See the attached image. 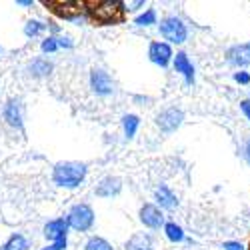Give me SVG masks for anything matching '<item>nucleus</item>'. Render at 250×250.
Returning <instances> with one entry per match:
<instances>
[{
  "mask_svg": "<svg viewBox=\"0 0 250 250\" xmlns=\"http://www.w3.org/2000/svg\"><path fill=\"white\" fill-rule=\"evenodd\" d=\"M62 248H66V240H60V242H52L50 246L42 248V250H62Z\"/></svg>",
  "mask_w": 250,
  "mask_h": 250,
  "instance_id": "28",
  "label": "nucleus"
},
{
  "mask_svg": "<svg viewBox=\"0 0 250 250\" xmlns=\"http://www.w3.org/2000/svg\"><path fill=\"white\" fill-rule=\"evenodd\" d=\"M140 220L144 226L148 228H160L164 224V216L160 212V208L154 206V204H144L140 208Z\"/></svg>",
  "mask_w": 250,
  "mask_h": 250,
  "instance_id": "10",
  "label": "nucleus"
},
{
  "mask_svg": "<svg viewBox=\"0 0 250 250\" xmlns=\"http://www.w3.org/2000/svg\"><path fill=\"white\" fill-rule=\"evenodd\" d=\"M138 124H140V120L134 114H126V116L122 118V126H124V134H126V138H132L136 134Z\"/></svg>",
  "mask_w": 250,
  "mask_h": 250,
  "instance_id": "19",
  "label": "nucleus"
},
{
  "mask_svg": "<svg viewBox=\"0 0 250 250\" xmlns=\"http://www.w3.org/2000/svg\"><path fill=\"white\" fill-rule=\"evenodd\" d=\"M4 250H28V242H26L24 236L14 234V236L4 244Z\"/></svg>",
  "mask_w": 250,
  "mask_h": 250,
  "instance_id": "20",
  "label": "nucleus"
},
{
  "mask_svg": "<svg viewBox=\"0 0 250 250\" xmlns=\"http://www.w3.org/2000/svg\"><path fill=\"white\" fill-rule=\"evenodd\" d=\"M164 232H166V238H168L170 242H182L184 240V230L174 222H166L164 224Z\"/></svg>",
  "mask_w": 250,
  "mask_h": 250,
  "instance_id": "17",
  "label": "nucleus"
},
{
  "mask_svg": "<svg viewBox=\"0 0 250 250\" xmlns=\"http://www.w3.org/2000/svg\"><path fill=\"white\" fill-rule=\"evenodd\" d=\"M240 110H242V114H244V116L250 120V100H248V98L240 102Z\"/></svg>",
  "mask_w": 250,
  "mask_h": 250,
  "instance_id": "26",
  "label": "nucleus"
},
{
  "mask_svg": "<svg viewBox=\"0 0 250 250\" xmlns=\"http://www.w3.org/2000/svg\"><path fill=\"white\" fill-rule=\"evenodd\" d=\"M86 164L82 162H58L54 166L52 180L62 188H76L86 178Z\"/></svg>",
  "mask_w": 250,
  "mask_h": 250,
  "instance_id": "2",
  "label": "nucleus"
},
{
  "mask_svg": "<svg viewBox=\"0 0 250 250\" xmlns=\"http://www.w3.org/2000/svg\"><path fill=\"white\" fill-rule=\"evenodd\" d=\"M56 48H58L56 38H46L44 42H42V52H54Z\"/></svg>",
  "mask_w": 250,
  "mask_h": 250,
  "instance_id": "24",
  "label": "nucleus"
},
{
  "mask_svg": "<svg viewBox=\"0 0 250 250\" xmlns=\"http://www.w3.org/2000/svg\"><path fill=\"white\" fill-rule=\"evenodd\" d=\"M66 224L78 232H86L94 224V210L88 204H76L70 208V212L66 216Z\"/></svg>",
  "mask_w": 250,
  "mask_h": 250,
  "instance_id": "3",
  "label": "nucleus"
},
{
  "mask_svg": "<svg viewBox=\"0 0 250 250\" xmlns=\"http://www.w3.org/2000/svg\"><path fill=\"white\" fill-rule=\"evenodd\" d=\"M122 188V182L120 178L116 176H106L102 178L100 184L96 186V196H102V198H110V196H116Z\"/></svg>",
  "mask_w": 250,
  "mask_h": 250,
  "instance_id": "12",
  "label": "nucleus"
},
{
  "mask_svg": "<svg viewBox=\"0 0 250 250\" xmlns=\"http://www.w3.org/2000/svg\"><path fill=\"white\" fill-rule=\"evenodd\" d=\"M136 24L138 26H148V24H156V12L150 8V10H146V14H142V16H138L136 18Z\"/></svg>",
  "mask_w": 250,
  "mask_h": 250,
  "instance_id": "23",
  "label": "nucleus"
},
{
  "mask_svg": "<svg viewBox=\"0 0 250 250\" xmlns=\"http://www.w3.org/2000/svg\"><path fill=\"white\" fill-rule=\"evenodd\" d=\"M18 4H22V6H30L32 2H30V0H20V2Z\"/></svg>",
  "mask_w": 250,
  "mask_h": 250,
  "instance_id": "30",
  "label": "nucleus"
},
{
  "mask_svg": "<svg viewBox=\"0 0 250 250\" xmlns=\"http://www.w3.org/2000/svg\"><path fill=\"white\" fill-rule=\"evenodd\" d=\"M154 244H152V238L144 232H138V234H132L130 240L126 242V250H152Z\"/></svg>",
  "mask_w": 250,
  "mask_h": 250,
  "instance_id": "14",
  "label": "nucleus"
},
{
  "mask_svg": "<svg viewBox=\"0 0 250 250\" xmlns=\"http://www.w3.org/2000/svg\"><path fill=\"white\" fill-rule=\"evenodd\" d=\"M86 250H114V248H112V244L108 240H104L100 236H92L86 242Z\"/></svg>",
  "mask_w": 250,
  "mask_h": 250,
  "instance_id": "21",
  "label": "nucleus"
},
{
  "mask_svg": "<svg viewBox=\"0 0 250 250\" xmlns=\"http://www.w3.org/2000/svg\"><path fill=\"white\" fill-rule=\"evenodd\" d=\"M42 4L54 16L64 18V20H72L84 12V2H80V0H44Z\"/></svg>",
  "mask_w": 250,
  "mask_h": 250,
  "instance_id": "4",
  "label": "nucleus"
},
{
  "mask_svg": "<svg viewBox=\"0 0 250 250\" xmlns=\"http://www.w3.org/2000/svg\"><path fill=\"white\" fill-rule=\"evenodd\" d=\"M66 230H68V224L64 218H56L50 220L44 226V236L52 242H60V240H66Z\"/></svg>",
  "mask_w": 250,
  "mask_h": 250,
  "instance_id": "11",
  "label": "nucleus"
},
{
  "mask_svg": "<svg viewBox=\"0 0 250 250\" xmlns=\"http://www.w3.org/2000/svg\"><path fill=\"white\" fill-rule=\"evenodd\" d=\"M4 118L12 124V126H22V120H20V110H18V102L10 100L4 108Z\"/></svg>",
  "mask_w": 250,
  "mask_h": 250,
  "instance_id": "16",
  "label": "nucleus"
},
{
  "mask_svg": "<svg viewBox=\"0 0 250 250\" xmlns=\"http://www.w3.org/2000/svg\"><path fill=\"white\" fill-rule=\"evenodd\" d=\"M234 80L240 82V84H250V74L248 72H236L234 74Z\"/></svg>",
  "mask_w": 250,
  "mask_h": 250,
  "instance_id": "25",
  "label": "nucleus"
},
{
  "mask_svg": "<svg viewBox=\"0 0 250 250\" xmlns=\"http://www.w3.org/2000/svg\"><path fill=\"white\" fill-rule=\"evenodd\" d=\"M248 100H250V98H248Z\"/></svg>",
  "mask_w": 250,
  "mask_h": 250,
  "instance_id": "31",
  "label": "nucleus"
},
{
  "mask_svg": "<svg viewBox=\"0 0 250 250\" xmlns=\"http://www.w3.org/2000/svg\"><path fill=\"white\" fill-rule=\"evenodd\" d=\"M148 56L154 64L158 66H168V62L172 60V48L166 44V42H152L148 48Z\"/></svg>",
  "mask_w": 250,
  "mask_h": 250,
  "instance_id": "9",
  "label": "nucleus"
},
{
  "mask_svg": "<svg viewBox=\"0 0 250 250\" xmlns=\"http://www.w3.org/2000/svg\"><path fill=\"white\" fill-rule=\"evenodd\" d=\"M126 4L120 0H86L84 14L96 26H114L126 20Z\"/></svg>",
  "mask_w": 250,
  "mask_h": 250,
  "instance_id": "1",
  "label": "nucleus"
},
{
  "mask_svg": "<svg viewBox=\"0 0 250 250\" xmlns=\"http://www.w3.org/2000/svg\"><path fill=\"white\" fill-rule=\"evenodd\" d=\"M42 30H44V24L38 22V20H30V22L24 26V34L26 36H38Z\"/></svg>",
  "mask_w": 250,
  "mask_h": 250,
  "instance_id": "22",
  "label": "nucleus"
},
{
  "mask_svg": "<svg viewBox=\"0 0 250 250\" xmlns=\"http://www.w3.org/2000/svg\"><path fill=\"white\" fill-rule=\"evenodd\" d=\"M182 120H184V112L180 110V108H176V106H170V108H166V110H162L158 116H156V124H158V128L162 130V132H174L180 124H182Z\"/></svg>",
  "mask_w": 250,
  "mask_h": 250,
  "instance_id": "6",
  "label": "nucleus"
},
{
  "mask_svg": "<svg viewBox=\"0 0 250 250\" xmlns=\"http://www.w3.org/2000/svg\"><path fill=\"white\" fill-rule=\"evenodd\" d=\"M50 70H52V64H50L48 60H44V58H36L32 64H30V72L34 76H46Z\"/></svg>",
  "mask_w": 250,
  "mask_h": 250,
  "instance_id": "18",
  "label": "nucleus"
},
{
  "mask_svg": "<svg viewBox=\"0 0 250 250\" xmlns=\"http://www.w3.org/2000/svg\"><path fill=\"white\" fill-rule=\"evenodd\" d=\"M90 86H92V90L96 94L104 96V94H110L114 90V82H112V78L104 70H92V74H90Z\"/></svg>",
  "mask_w": 250,
  "mask_h": 250,
  "instance_id": "8",
  "label": "nucleus"
},
{
  "mask_svg": "<svg viewBox=\"0 0 250 250\" xmlns=\"http://www.w3.org/2000/svg\"><path fill=\"white\" fill-rule=\"evenodd\" d=\"M156 200L162 208H176L178 206V200L176 196L166 188V186H160V188H156Z\"/></svg>",
  "mask_w": 250,
  "mask_h": 250,
  "instance_id": "15",
  "label": "nucleus"
},
{
  "mask_svg": "<svg viewBox=\"0 0 250 250\" xmlns=\"http://www.w3.org/2000/svg\"><path fill=\"white\" fill-rule=\"evenodd\" d=\"M222 248H224V250H244L240 242H224Z\"/></svg>",
  "mask_w": 250,
  "mask_h": 250,
  "instance_id": "27",
  "label": "nucleus"
},
{
  "mask_svg": "<svg viewBox=\"0 0 250 250\" xmlns=\"http://www.w3.org/2000/svg\"><path fill=\"white\" fill-rule=\"evenodd\" d=\"M226 62L230 66H236V68H244V66H250V42H244V44H234L226 50Z\"/></svg>",
  "mask_w": 250,
  "mask_h": 250,
  "instance_id": "7",
  "label": "nucleus"
},
{
  "mask_svg": "<svg viewBox=\"0 0 250 250\" xmlns=\"http://www.w3.org/2000/svg\"><path fill=\"white\" fill-rule=\"evenodd\" d=\"M160 34L166 40L174 42V44H182L184 40L188 38V28H186V24L182 22L180 18L168 16V18H164L162 22H160Z\"/></svg>",
  "mask_w": 250,
  "mask_h": 250,
  "instance_id": "5",
  "label": "nucleus"
},
{
  "mask_svg": "<svg viewBox=\"0 0 250 250\" xmlns=\"http://www.w3.org/2000/svg\"><path fill=\"white\" fill-rule=\"evenodd\" d=\"M174 70L180 72L186 78V84H192L194 82V66H192V62L188 60V56H186L184 52H178L174 56Z\"/></svg>",
  "mask_w": 250,
  "mask_h": 250,
  "instance_id": "13",
  "label": "nucleus"
},
{
  "mask_svg": "<svg viewBox=\"0 0 250 250\" xmlns=\"http://www.w3.org/2000/svg\"><path fill=\"white\" fill-rule=\"evenodd\" d=\"M244 158H246L248 164H250V136H248L246 142H244Z\"/></svg>",
  "mask_w": 250,
  "mask_h": 250,
  "instance_id": "29",
  "label": "nucleus"
}]
</instances>
